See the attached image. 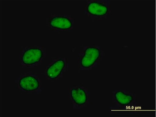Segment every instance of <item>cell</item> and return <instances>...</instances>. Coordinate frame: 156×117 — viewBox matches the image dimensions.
Instances as JSON below:
<instances>
[{"label": "cell", "mask_w": 156, "mask_h": 117, "mask_svg": "<svg viewBox=\"0 0 156 117\" xmlns=\"http://www.w3.org/2000/svg\"><path fill=\"white\" fill-rule=\"evenodd\" d=\"M19 85L20 88L26 92H33L39 87V81L34 76L26 75L21 78L20 80Z\"/></svg>", "instance_id": "obj_3"}, {"label": "cell", "mask_w": 156, "mask_h": 117, "mask_svg": "<svg viewBox=\"0 0 156 117\" xmlns=\"http://www.w3.org/2000/svg\"><path fill=\"white\" fill-rule=\"evenodd\" d=\"M71 96L73 101L79 105H83L87 100L86 93L81 88L73 89L71 91Z\"/></svg>", "instance_id": "obj_7"}, {"label": "cell", "mask_w": 156, "mask_h": 117, "mask_svg": "<svg viewBox=\"0 0 156 117\" xmlns=\"http://www.w3.org/2000/svg\"><path fill=\"white\" fill-rule=\"evenodd\" d=\"M100 56V51L98 48L93 47L87 48L81 60L82 66L84 68H90L95 64Z\"/></svg>", "instance_id": "obj_1"}, {"label": "cell", "mask_w": 156, "mask_h": 117, "mask_svg": "<svg viewBox=\"0 0 156 117\" xmlns=\"http://www.w3.org/2000/svg\"><path fill=\"white\" fill-rule=\"evenodd\" d=\"M115 99L119 104L122 106H126L131 105L134 98L131 94L120 91L115 94Z\"/></svg>", "instance_id": "obj_8"}, {"label": "cell", "mask_w": 156, "mask_h": 117, "mask_svg": "<svg viewBox=\"0 0 156 117\" xmlns=\"http://www.w3.org/2000/svg\"><path fill=\"white\" fill-rule=\"evenodd\" d=\"M43 57L42 50L38 48H30L26 49L22 57L23 64L30 65L37 63Z\"/></svg>", "instance_id": "obj_2"}, {"label": "cell", "mask_w": 156, "mask_h": 117, "mask_svg": "<svg viewBox=\"0 0 156 117\" xmlns=\"http://www.w3.org/2000/svg\"><path fill=\"white\" fill-rule=\"evenodd\" d=\"M87 10L91 15L97 16H105L108 12V8L106 6L97 2L90 3L87 6Z\"/></svg>", "instance_id": "obj_6"}, {"label": "cell", "mask_w": 156, "mask_h": 117, "mask_svg": "<svg viewBox=\"0 0 156 117\" xmlns=\"http://www.w3.org/2000/svg\"><path fill=\"white\" fill-rule=\"evenodd\" d=\"M50 25L53 28L62 30L69 29L72 26L71 21L68 18L62 16L52 18L50 21Z\"/></svg>", "instance_id": "obj_5"}, {"label": "cell", "mask_w": 156, "mask_h": 117, "mask_svg": "<svg viewBox=\"0 0 156 117\" xmlns=\"http://www.w3.org/2000/svg\"><path fill=\"white\" fill-rule=\"evenodd\" d=\"M65 66V61L59 59L54 62L48 69L46 74L48 77L51 79L57 78L60 75Z\"/></svg>", "instance_id": "obj_4"}]
</instances>
